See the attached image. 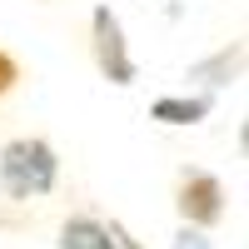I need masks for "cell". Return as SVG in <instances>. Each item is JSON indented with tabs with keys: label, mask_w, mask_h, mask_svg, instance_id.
<instances>
[{
	"label": "cell",
	"mask_w": 249,
	"mask_h": 249,
	"mask_svg": "<svg viewBox=\"0 0 249 249\" xmlns=\"http://www.w3.org/2000/svg\"><path fill=\"white\" fill-rule=\"evenodd\" d=\"M60 184V155L40 135H15L0 144V195L5 199H45Z\"/></svg>",
	"instance_id": "obj_1"
},
{
	"label": "cell",
	"mask_w": 249,
	"mask_h": 249,
	"mask_svg": "<svg viewBox=\"0 0 249 249\" xmlns=\"http://www.w3.org/2000/svg\"><path fill=\"white\" fill-rule=\"evenodd\" d=\"M90 55H95V70L110 80V85H135V50H130V40H124V25H120V15L110 5H95L90 10Z\"/></svg>",
	"instance_id": "obj_2"
},
{
	"label": "cell",
	"mask_w": 249,
	"mask_h": 249,
	"mask_svg": "<svg viewBox=\"0 0 249 249\" xmlns=\"http://www.w3.org/2000/svg\"><path fill=\"white\" fill-rule=\"evenodd\" d=\"M230 195H224L219 175L210 170H184L179 184H175V210H179V224H195V230H214V224L224 219V204Z\"/></svg>",
	"instance_id": "obj_3"
},
{
	"label": "cell",
	"mask_w": 249,
	"mask_h": 249,
	"mask_svg": "<svg viewBox=\"0 0 249 249\" xmlns=\"http://www.w3.org/2000/svg\"><path fill=\"white\" fill-rule=\"evenodd\" d=\"M55 249H120V234L95 214H70L55 234Z\"/></svg>",
	"instance_id": "obj_4"
},
{
	"label": "cell",
	"mask_w": 249,
	"mask_h": 249,
	"mask_svg": "<svg viewBox=\"0 0 249 249\" xmlns=\"http://www.w3.org/2000/svg\"><path fill=\"white\" fill-rule=\"evenodd\" d=\"M239 70H244V45L234 40V45L214 50L210 60L190 65V85H204V95H214V90H224V85H234V80H239Z\"/></svg>",
	"instance_id": "obj_5"
},
{
	"label": "cell",
	"mask_w": 249,
	"mask_h": 249,
	"mask_svg": "<svg viewBox=\"0 0 249 249\" xmlns=\"http://www.w3.org/2000/svg\"><path fill=\"white\" fill-rule=\"evenodd\" d=\"M210 110H214V95H160L150 105L160 124H199Z\"/></svg>",
	"instance_id": "obj_6"
},
{
	"label": "cell",
	"mask_w": 249,
	"mask_h": 249,
	"mask_svg": "<svg viewBox=\"0 0 249 249\" xmlns=\"http://www.w3.org/2000/svg\"><path fill=\"white\" fill-rule=\"evenodd\" d=\"M170 249H214L210 230H195V224H179V234L170 239Z\"/></svg>",
	"instance_id": "obj_7"
},
{
	"label": "cell",
	"mask_w": 249,
	"mask_h": 249,
	"mask_svg": "<svg viewBox=\"0 0 249 249\" xmlns=\"http://www.w3.org/2000/svg\"><path fill=\"white\" fill-rule=\"evenodd\" d=\"M15 85H20V65H15V55H10V50H0V100H5Z\"/></svg>",
	"instance_id": "obj_8"
}]
</instances>
